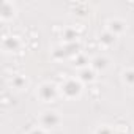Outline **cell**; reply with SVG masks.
I'll list each match as a JSON object with an SVG mask.
<instances>
[{"mask_svg":"<svg viewBox=\"0 0 134 134\" xmlns=\"http://www.w3.org/2000/svg\"><path fill=\"white\" fill-rule=\"evenodd\" d=\"M63 93H65L66 96H70V98L79 95V93H81V84L76 82V81H68V82L63 85Z\"/></svg>","mask_w":134,"mask_h":134,"instance_id":"cell-1","label":"cell"},{"mask_svg":"<svg viewBox=\"0 0 134 134\" xmlns=\"http://www.w3.org/2000/svg\"><path fill=\"white\" fill-rule=\"evenodd\" d=\"M40 95H41V98L46 99V101L52 99V98L55 96V88H54V85H43V87L40 88Z\"/></svg>","mask_w":134,"mask_h":134,"instance_id":"cell-2","label":"cell"},{"mask_svg":"<svg viewBox=\"0 0 134 134\" xmlns=\"http://www.w3.org/2000/svg\"><path fill=\"white\" fill-rule=\"evenodd\" d=\"M58 121H60V118H58V115L54 114V112H46V114L43 115V123H44L46 126H55Z\"/></svg>","mask_w":134,"mask_h":134,"instance_id":"cell-3","label":"cell"},{"mask_svg":"<svg viewBox=\"0 0 134 134\" xmlns=\"http://www.w3.org/2000/svg\"><path fill=\"white\" fill-rule=\"evenodd\" d=\"M101 43L103 44H106V46H110V44H114L115 43V35L114 33H110V32H106V33H103L101 35Z\"/></svg>","mask_w":134,"mask_h":134,"instance_id":"cell-4","label":"cell"},{"mask_svg":"<svg viewBox=\"0 0 134 134\" xmlns=\"http://www.w3.org/2000/svg\"><path fill=\"white\" fill-rule=\"evenodd\" d=\"M106 66H107V60H106V58L96 57V58L93 60V68H95V70H104Z\"/></svg>","mask_w":134,"mask_h":134,"instance_id":"cell-5","label":"cell"},{"mask_svg":"<svg viewBox=\"0 0 134 134\" xmlns=\"http://www.w3.org/2000/svg\"><path fill=\"white\" fill-rule=\"evenodd\" d=\"M123 30V22L121 21H112L110 22V33H117V32H121Z\"/></svg>","mask_w":134,"mask_h":134,"instance_id":"cell-6","label":"cell"},{"mask_svg":"<svg viewBox=\"0 0 134 134\" xmlns=\"http://www.w3.org/2000/svg\"><path fill=\"white\" fill-rule=\"evenodd\" d=\"M93 77H95V74H93V71H90V70H84V71L81 73V79L85 81V82L93 81Z\"/></svg>","mask_w":134,"mask_h":134,"instance_id":"cell-7","label":"cell"},{"mask_svg":"<svg viewBox=\"0 0 134 134\" xmlns=\"http://www.w3.org/2000/svg\"><path fill=\"white\" fill-rule=\"evenodd\" d=\"M18 41L16 40H13V38H8V40H5V47H11V49H16L18 47Z\"/></svg>","mask_w":134,"mask_h":134,"instance_id":"cell-8","label":"cell"},{"mask_svg":"<svg viewBox=\"0 0 134 134\" xmlns=\"http://www.w3.org/2000/svg\"><path fill=\"white\" fill-rule=\"evenodd\" d=\"M125 81L128 84H134V71H126L125 73Z\"/></svg>","mask_w":134,"mask_h":134,"instance_id":"cell-9","label":"cell"},{"mask_svg":"<svg viewBox=\"0 0 134 134\" xmlns=\"http://www.w3.org/2000/svg\"><path fill=\"white\" fill-rule=\"evenodd\" d=\"M85 63H87V58H85V57H82V55H79V57L76 58V65H77V66H84Z\"/></svg>","mask_w":134,"mask_h":134,"instance_id":"cell-10","label":"cell"},{"mask_svg":"<svg viewBox=\"0 0 134 134\" xmlns=\"http://www.w3.org/2000/svg\"><path fill=\"white\" fill-rule=\"evenodd\" d=\"M2 11H3V16H10V5L8 3H3L2 5Z\"/></svg>","mask_w":134,"mask_h":134,"instance_id":"cell-11","label":"cell"},{"mask_svg":"<svg viewBox=\"0 0 134 134\" xmlns=\"http://www.w3.org/2000/svg\"><path fill=\"white\" fill-rule=\"evenodd\" d=\"M74 38H76V33H74L73 30H66V40L71 41V40H74Z\"/></svg>","mask_w":134,"mask_h":134,"instance_id":"cell-12","label":"cell"},{"mask_svg":"<svg viewBox=\"0 0 134 134\" xmlns=\"http://www.w3.org/2000/svg\"><path fill=\"white\" fill-rule=\"evenodd\" d=\"M24 84H25V81H24V79H21V77L14 79V85H16V87H21V85H24Z\"/></svg>","mask_w":134,"mask_h":134,"instance_id":"cell-13","label":"cell"},{"mask_svg":"<svg viewBox=\"0 0 134 134\" xmlns=\"http://www.w3.org/2000/svg\"><path fill=\"white\" fill-rule=\"evenodd\" d=\"M98 134H110V131H109L107 128H101V129L98 131Z\"/></svg>","mask_w":134,"mask_h":134,"instance_id":"cell-14","label":"cell"},{"mask_svg":"<svg viewBox=\"0 0 134 134\" xmlns=\"http://www.w3.org/2000/svg\"><path fill=\"white\" fill-rule=\"evenodd\" d=\"M30 134H44V132H43V131H40V129H35V131H32Z\"/></svg>","mask_w":134,"mask_h":134,"instance_id":"cell-15","label":"cell"}]
</instances>
